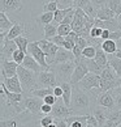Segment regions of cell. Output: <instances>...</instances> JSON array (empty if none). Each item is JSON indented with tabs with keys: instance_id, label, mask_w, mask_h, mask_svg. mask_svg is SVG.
<instances>
[{
	"instance_id": "1",
	"label": "cell",
	"mask_w": 121,
	"mask_h": 127,
	"mask_svg": "<svg viewBox=\"0 0 121 127\" xmlns=\"http://www.w3.org/2000/svg\"><path fill=\"white\" fill-rule=\"evenodd\" d=\"M95 105L96 97H94L92 93L83 91L78 85H73V97L70 105L73 115H89Z\"/></svg>"
},
{
	"instance_id": "2",
	"label": "cell",
	"mask_w": 121,
	"mask_h": 127,
	"mask_svg": "<svg viewBox=\"0 0 121 127\" xmlns=\"http://www.w3.org/2000/svg\"><path fill=\"white\" fill-rule=\"evenodd\" d=\"M17 76L20 79V83L24 89V93L26 95H31L35 89H38V80H36V73H34L30 69H27L22 65H18L17 69Z\"/></svg>"
},
{
	"instance_id": "3",
	"label": "cell",
	"mask_w": 121,
	"mask_h": 127,
	"mask_svg": "<svg viewBox=\"0 0 121 127\" xmlns=\"http://www.w3.org/2000/svg\"><path fill=\"white\" fill-rule=\"evenodd\" d=\"M74 68H76V60L61 63V64H56V65H51L50 67L51 71H53L55 75H56L59 85L61 83H70Z\"/></svg>"
},
{
	"instance_id": "4",
	"label": "cell",
	"mask_w": 121,
	"mask_h": 127,
	"mask_svg": "<svg viewBox=\"0 0 121 127\" xmlns=\"http://www.w3.org/2000/svg\"><path fill=\"white\" fill-rule=\"evenodd\" d=\"M77 85L81 89H83V91L92 93L94 97H98V91H99V87H100V76L96 73L90 72V73H87Z\"/></svg>"
},
{
	"instance_id": "5",
	"label": "cell",
	"mask_w": 121,
	"mask_h": 127,
	"mask_svg": "<svg viewBox=\"0 0 121 127\" xmlns=\"http://www.w3.org/2000/svg\"><path fill=\"white\" fill-rule=\"evenodd\" d=\"M36 80H38L39 88H56L59 85L56 75L51 69H46V71L39 72L36 75Z\"/></svg>"
},
{
	"instance_id": "6",
	"label": "cell",
	"mask_w": 121,
	"mask_h": 127,
	"mask_svg": "<svg viewBox=\"0 0 121 127\" xmlns=\"http://www.w3.org/2000/svg\"><path fill=\"white\" fill-rule=\"evenodd\" d=\"M27 53H29L33 58H34L36 62L42 65V67H43L44 71H46V69H50V65H48V63H47V56H46V54L43 53V50L39 47L38 41L30 42L29 47H27Z\"/></svg>"
},
{
	"instance_id": "7",
	"label": "cell",
	"mask_w": 121,
	"mask_h": 127,
	"mask_svg": "<svg viewBox=\"0 0 121 127\" xmlns=\"http://www.w3.org/2000/svg\"><path fill=\"white\" fill-rule=\"evenodd\" d=\"M51 115H52L55 119H67V118L73 115V111L70 110V107H68L64 103L63 98H57L56 103L52 106V113H51Z\"/></svg>"
},
{
	"instance_id": "8",
	"label": "cell",
	"mask_w": 121,
	"mask_h": 127,
	"mask_svg": "<svg viewBox=\"0 0 121 127\" xmlns=\"http://www.w3.org/2000/svg\"><path fill=\"white\" fill-rule=\"evenodd\" d=\"M87 73H90V69H89V67H87V64L85 62V58H82L80 60H76V68H74L70 84L72 85H77Z\"/></svg>"
},
{
	"instance_id": "9",
	"label": "cell",
	"mask_w": 121,
	"mask_h": 127,
	"mask_svg": "<svg viewBox=\"0 0 121 127\" xmlns=\"http://www.w3.org/2000/svg\"><path fill=\"white\" fill-rule=\"evenodd\" d=\"M96 105L104 107V109L109 110V111L116 110V98H115L113 91L100 93V95L96 97Z\"/></svg>"
},
{
	"instance_id": "10",
	"label": "cell",
	"mask_w": 121,
	"mask_h": 127,
	"mask_svg": "<svg viewBox=\"0 0 121 127\" xmlns=\"http://www.w3.org/2000/svg\"><path fill=\"white\" fill-rule=\"evenodd\" d=\"M38 45L39 47L43 50V53L46 54V56H47V63L48 65H51V63H52V60L55 58V55L57 54L59 51V46L52 43V42H50L47 39H38Z\"/></svg>"
},
{
	"instance_id": "11",
	"label": "cell",
	"mask_w": 121,
	"mask_h": 127,
	"mask_svg": "<svg viewBox=\"0 0 121 127\" xmlns=\"http://www.w3.org/2000/svg\"><path fill=\"white\" fill-rule=\"evenodd\" d=\"M43 103H44V101L42 100V98L34 97V96H29V97H27V95H26L25 106H26V110H29L31 114L38 115V117H43V114H42V111H40Z\"/></svg>"
},
{
	"instance_id": "12",
	"label": "cell",
	"mask_w": 121,
	"mask_h": 127,
	"mask_svg": "<svg viewBox=\"0 0 121 127\" xmlns=\"http://www.w3.org/2000/svg\"><path fill=\"white\" fill-rule=\"evenodd\" d=\"M72 60H76L73 51H69V50L64 49V47H60L59 51H57V54L55 55V58L52 60V63H51V65H56V64H61V63H67V62H72ZM51 65H50V67H51Z\"/></svg>"
},
{
	"instance_id": "13",
	"label": "cell",
	"mask_w": 121,
	"mask_h": 127,
	"mask_svg": "<svg viewBox=\"0 0 121 127\" xmlns=\"http://www.w3.org/2000/svg\"><path fill=\"white\" fill-rule=\"evenodd\" d=\"M0 5H1V12L15 13L22 9L24 1L22 0H0Z\"/></svg>"
},
{
	"instance_id": "14",
	"label": "cell",
	"mask_w": 121,
	"mask_h": 127,
	"mask_svg": "<svg viewBox=\"0 0 121 127\" xmlns=\"http://www.w3.org/2000/svg\"><path fill=\"white\" fill-rule=\"evenodd\" d=\"M17 69L18 64L15 60H1V79L16 76Z\"/></svg>"
},
{
	"instance_id": "15",
	"label": "cell",
	"mask_w": 121,
	"mask_h": 127,
	"mask_svg": "<svg viewBox=\"0 0 121 127\" xmlns=\"http://www.w3.org/2000/svg\"><path fill=\"white\" fill-rule=\"evenodd\" d=\"M18 50L17 45L15 41H5V43L1 46V51H0V58L1 60H12L13 54Z\"/></svg>"
},
{
	"instance_id": "16",
	"label": "cell",
	"mask_w": 121,
	"mask_h": 127,
	"mask_svg": "<svg viewBox=\"0 0 121 127\" xmlns=\"http://www.w3.org/2000/svg\"><path fill=\"white\" fill-rule=\"evenodd\" d=\"M1 83L5 85V88L8 89L9 92H13V93H24V89H22V85L20 83V79L18 76L13 77H5V79H1Z\"/></svg>"
},
{
	"instance_id": "17",
	"label": "cell",
	"mask_w": 121,
	"mask_h": 127,
	"mask_svg": "<svg viewBox=\"0 0 121 127\" xmlns=\"http://www.w3.org/2000/svg\"><path fill=\"white\" fill-rule=\"evenodd\" d=\"M109 113H111L109 110H107V109H104V107H102L99 105H95L94 107H92L91 114L95 117L98 122H99V127H103L104 123H105V121L108 119Z\"/></svg>"
},
{
	"instance_id": "18",
	"label": "cell",
	"mask_w": 121,
	"mask_h": 127,
	"mask_svg": "<svg viewBox=\"0 0 121 127\" xmlns=\"http://www.w3.org/2000/svg\"><path fill=\"white\" fill-rule=\"evenodd\" d=\"M21 65H22V67H25V68H27V69H30V71H33L36 75H38L39 72H42V71H44L43 67H42V65L36 62V60L33 58L30 54H26V56H25V59H24V62H22Z\"/></svg>"
},
{
	"instance_id": "19",
	"label": "cell",
	"mask_w": 121,
	"mask_h": 127,
	"mask_svg": "<svg viewBox=\"0 0 121 127\" xmlns=\"http://www.w3.org/2000/svg\"><path fill=\"white\" fill-rule=\"evenodd\" d=\"M60 87L63 88V101L68 107H70L72 105V97H73V85L70 83H61Z\"/></svg>"
},
{
	"instance_id": "20",
	"label": "cell",
	"mask_w": 121,
	"mask_h": 127,
	"mask_svg": "<svg viewBox=\"0 0 121 127\" xmlns=\"http://www.w3.org/2000/svg\"><path fill=\"white\" fill-rule=\"evenodd\" d=\"M94 60L98 63V65H100L103 69L108 67V56H107V54L102 50V46H96V55H95Z\"/></svg>"
},
{
	"instance_id": "21",
	"label": "cell",
	"mask_w": 121,
	"mask_h": 127,
	"mask_svg": "<svg viewBox=\"0 0 121 127\" xmlns=\"http://www.w3.org/2000/svg\"><path fill=\"white\" fill-rule=\"evenodd\" d=\"M22 33H24V25L21 24V22H15V25L11 30L8 32V35H7V41H15L17 37L22 35Z\"/></svg>"
},
{
	"instance_id": "22",
	"label": "cell",
	"mask_w": 121,
	"mask_h": 127,
	"mask_svg": "<svg viewBox=\"0 0 121 127\" xmlns=\"http://www.w3.org/2000/svg\"><path fill=\"white\" fill-rule=\"evenodd\" d=\"M57 29H59V25H56L55 22H51V24L46 25L43 28V39H47L50 41L51 38L57 35Z\"/></svg>"
},
{
	"instance_id": "23",
	"label": "cell",
	"mask_w": 121,
	"mask_h": 127,
	"mask_svg": "<svg viewBox=\"0 0 121 127\" xmlns=\"http://www.w3.org/2000/svg\"><path fill=\"white\" fill-rule=\"evenodd\" d=\"M13 25H15V22L7 16V13L0 12V32H9Z\"/></svg>"
},
{
	"instance_id": "24",
	"label": "cell",
	"mask_w": 121,
	"mask_h": 127,
	"mask_svg": "<svg viewBox=\"0 0 121 127\" xmlns=\"http://www.w3.org/2000/svg\"><path fill=\"white\" fill-rule=\"evenodd\" d=\"M117 16L115 15V12L112 9H109L108 7H103L98 11V16L96 18L98 20H102V21H107V20H112V18H116Z\"/></svg>"
},
{
	"instance_id": "25",
	"label": "cell",
	"mask_w": 121,
	"mask_h": 127,
	"mask_svg": "<svg viewBox=\"0 0 121 127\" xmlns=\"http://www.w3.org/2000/svg\"><path fill=\"white\" fill-rule=\"evenodd\" d=\"M100 46H102V50H103L105 54H109V55H113L116 51H117V43L112 39L103 41Z\"/></svg>"
},
{
	"instance_id": "26",
	"label": "cell",
	"mask_w": 121,
	"mask_h": 127,
	"mask_svg": "<svg viewBox=\"0 0 121 127\" xmlns=\"http://www.w3.org/2000/svg\"><path fill=\"white\" fill-rule=\"evenodd\" d=\"M53 18H55V13L53 12H44V13H42V15L36 18V22H38V25H42L44 28L46 25L53 22Z\"/></svg>"
},
{
	"instance_id": "27",
	"label": "cell",
	"mask_w": 121,
	"mask_h": 127,
	"mask_svg": "<svg viewBox=\"0 0 121 127\" xmlns=\"http://www.w3.org/2000/svg\"><path fill=\"white\" fill-rule=\"evenodd\" d=\"M15 42H16V45H17L18 50H21V51H24V53L27 54V47H29V45H30L29 37L20 35V37H17V38L15 39Z\"/></svg>"
},
{
	"instance_id": "28",
	"label": "cell",
	"mask_w": 121,
	"mask_h": 127,
	"mask_svg": "<svg viewBox=\"0 0 121 127\" xmlns=\"http://www.w3.org/2000/svg\"><path fill=\"white\" fill-rule=\"evenodd\" d=\"M108 65L111 68L115 69V72L117 73V76L121 79V59L115 58L113 55H111L108 58Z\"/></svg>"
},
{
	"instance_id": "29",
	"label": "cell",
	"mask_w": 121,
	"mask_h": 127,
	"mask_svg": "<svg viewBox=\"0 0 121 127\" xmlns=\"http://www.w3.org/2000/svg\"><path fill=\"white\" fill-rule=\"evenodd\" d=\"M50 95H53V88H38V89H35L30 96H34V97H38V98L43 100V98H46Z\"/></svg>"
},
{
	"instance_id": "30",
	"label": "cell",
	"mask_w": 121,
	"mask_h": 127,
	"mask_svg": "<svg viewBox=\"0 0 121 127\" xmlns=\"http://www.w3.org/2000/svg\"><path fill=\"white\" fill-rule=\"evenodd\" d=\"M72 11V8H68V9H57L56 12H55V18H53V22L56 25H61L64 18L67 17V15L69 12Z\"/></svg>"
},
{
	"instance_id": "31",
	"label": "cell",
	"mask_w": 121,
	"mask_h": 127,
	"mask_svg": "<svg viewBox=\"0 0 121 127\" xmlns=\"http://www.w3.org/2000/svg\"><path fill=\"white\" fill-rule=\"evenodd\" d=\"M85 62L87 64V67H89L90 72L96 73V75H99V76H100V73L103 72V68H102L100 65H98V63L95 62L94 59H85Z\"/></svg>"
},
{
	"instance_id": "32",
	"label": "cell",
	"mask_w": 121,
	"mask_h": 127,
	"mask_svg": "<svg viewBox=\"0 0 121 127\" xmlns=\"http://www.w3.org/2000/svg\"><path fill=\"white\" fill-rule=\"evenodd\" d=\"M44 7H43V11L44 12H56L59 9V5H57V1L56 0H44Z\"/></svg>"
},
{
	"instance_id": "33",
	"label": "cell",
	"mask_w": 121,
	"mask_h": 127,
	"mask_svg": "<svg viewBox=\"0 0 121 127\" xmlns=\"http://www.w3.org/2000/svg\"><path fill=\"white\" fill-rule=\"evenodd\" d=\"M107 7L112 9L116 16L121 15V0H108V5Z\"/></svg>"
},
{
	"instance_id": "34",
	"label": "cell",
	"mask_w": 121,
	"mask_h": 127,
	"mask_svg": "<svg viewBox=\"0 0 121 127\" xmlns=\"http://www.w3.org/2000/svg\"><path fill=\"white\" fill-rule=\"evenodd\" d=\"M98 11H99V8H96L92 3L87 4V5L83 8V12H85L89 17H91V18H96V16H98Z\"/></svg>"
},
{
	"instance_id": "35",
	"label": "cell",
	"mask_w": 121,
	"mask_h": 127,
	"mask_svg": "<svg viewBox=\"0 0 121 127\" xmlns=\"http://www.w3.org/2000/svg\"><path fill=\"white\" fill-rule=\"evenodd\" d=\"M96 55V47L95 46H87L86 49L82 51V58L85 59H94Z\"/></svg>"
},
{
	"instance_id": "36",
	"label": "cell",
	"mask_w": 121,
	"mask_h": 127,
	"mask_svg": "<svg viewBox=\"0 0 121 127\" xmlns=\"http://www.w3.org/2000/svg\"><path fill=\"white\" fill-rule=\"evenodd\" d=\"M55 122V118L52 115H43V117H40L39 121H38V123L40 127H47L50 125H52Z\"/></svg>"
},
{
	"instance_id": "37",
	"label": "cell",
	"mask_w": 121,
	"mask_h": 127,
	"mask_svg": "<svg viewBox=\"0 0 121 127\" xmlns=\"http://www.w3.org/2000/svg\"><path fill=\"white\" fill-rule=\"evenodd\" d=\"M70 32H73L72 25H65V24L59 25V29H57V34H59V35H61V37H67Z\"/></svg>"
},
{
	"instance_id": "38",
	"label": "cell",
	"mask_w": 121,
	"mask_h": 127,
	"mask_svg": "<svg viewBox=\"0 0 121 127\" xmlns=\"http://www.w3.org/2000/svg\"><path fill=\"white\" fill-rule=\"evenodd\" d=\"M25 56H26V53H24V51H21V50H17L16 53L13 54L12 60H15L18 65H21L22 62H24V59H25Z\"/></svg>"
},
{
	"instance_id": "39",
	"label": "cell",
	"mask_w": 121,
	"mask_h": 127,
	"mask_svg": "<svg viewBox=\"0 0 121 127\" xmlns=\"http://www.w3.org/2000/svg\"><path fill=\"white\" fill-rule=\"evenodd\" d=\"M59 9H68L74 8V0H56Z\"/></svg>"
},
{
	"instance_id": "40",
	"label": "cell",
	"mask_w": 121,
	"mask_h": 127,
	"mask_svg": "<svg viewBox=\"0 0 121 127\" xmlns=\"http://www.w3.org/2000/svg\"><path fill=\"white\" fill-rule=\"evenodd\" d=\"M103 30L102 28H98V26H92L91 30H90V37L91 38H102V34H103Z\"/></svg>"
},
{
	"instance_id": "41",
	"label": "cell",
	"mask_w": 121,
	"mask_h": 127,
	"mask_svg": "<svg viewBox=\"0 0 121 127\" xmlns=\"http://www.w3.org/2000/svg\"><path fill=\"white\" fill-rule=\"evenodd\" d=\"M50 42H52V43H55V45H57L59 47H63L64 46V43H65V37H61V35H56V37H53V38H51L50 39Z\"/></svg>"
},
{
	"instance_id": "42",
	"label": "cell",
	"mask_w": 121,
	"mask_h": 127,
	"mask_svg": "<svg viewBox=\"0 0 121 127\" xmlns=\"http://www.w3.org/2000/svg\"><path fill=\"white\" fill-rule=\"evenodd\" d=\"M86 123L90 125V126H94V127H99V122L96 121V118L92 114L86 115Z\"/></svg>"
},
{
	"instance_id": "43",
	"label": "cell",
	"mask_w": 121,
	"mask_h": 127,
	"mask_svg": "<svg viewBox=\"0 0 121 127\" xmlns=\"http://www.w3.org/2000/svg\"><path fill=\"white\" fill-rule=\"evenodd\" d=\"M119 125H121V122L117 119H113V118H108L105 121V123L103 127H117Z\"/></svg>"
},
{
	"instance_id": "44",
	"label": "cell",
	"mask_w": 121,
	"mask_h": 127,
	"mask_svg": "<svg viewBox=\"0 0 121 127\" xmlns=\"http://www.w3.org/2000/svg\"><path fill=\"white\" fill-rule=\"evenodd\" d=\"M91 1L90 0H74V8H81V9H83L87 4H90Z\"/></svg>"
},
{
	"instance_id": "45",
	"label": "cell",
	"mask_w": 121,
	"mask_h": 127,
	"mask_svg": "<svg viewBox=\"0 0 121 127\" xmlns=\"http://www.w3.org/2000/svg\"><path fill=\"white\" fill-rule=\"evenodd\" d=\"M90 1L94 4L96 8H99V9L108 5V0H90Z\"/></svg>"
},
{
	"instance_id": "46",
	"label": "cell",
	"mask_w": 121,
	"mask_h": 127,
	"mask_svg": "<svg viewBox=\"0 0 121 127\" xmlns=\"http://www.w3.org/2000/svg\"><path fill=\"white\" fill-rule=\"evenodd\" d=\"M76 46H78L80 49H86L87 46H89V43H87V41H86V38H83V37H80V38L77 39V42H76Z\"/></svg>"
},
{
	"instance_id": "47",
	"label": "cell",
	"mask_w": 121,
	"mask_h": 127,
	"mask_svg": "<svg viewBox=\"0 0 121 127\" xmlns=\"http://www.w3.org/2000/svg\"><path fill=\"white\" fill-rule=\"evenodd\" d=\"M43 101H44V103H47V105L53 106L55 103H56V101H57V97H55L53 95H50V96H47L46 98H43Z\"/></svg>"
},
{
	"instance_id": "48",
	"label": "cell",
	"mask_w": 121,
	"mask_h": 127,
	"mask_svg": "<svg viewBox=\"0 0 121 127\" xmlns=\"http://www.w3.org/2000/svg\"><path fill=\"white\" fill-rule=\"evenodd\" d=\"M40 111H42V114H43V115H51V113H52V106L47 105V103H43Z\"/></svg>"
},
{
	"instance_id": "49",
	"label": "cell",
	"mask_w": 121,
	"mask_h": 127,
	"mask_svg": "<svg viewBox=\"0 0 121 127\" xmlns=\"http://www.w3.org/2000/svg\"><path fill=\"white\" fill-rule=\"evenodd\" d=\"M82 49H80L78 46H76V47L73 49V54H74V58H76V60H80L82 59Z\"/></svg>"
},
{
	"instance_id": "50",
	"label": "cell",
	"mask_w": 121,
	"mask_h": 127,
	"mask_svg": "<svg viewBox=\"0 0 121 127\" xmlns=\"http://www.w3.org/2000/svg\"><path fill=\"white\" fill-rule=\"evenodd\" d=\"M63 88L60 87V85H57L56 88H53V96L55 97H57V98H61L63 97Z\"/></svg>"
},
{
	"instance_id": "51",
	"label": "cell",
	"mask_w": 121,
	"mask_h": 127,
	"mask_svg": "<svg viewBox=\"0 0 121 127\" xmlns=\"http://www.w3.org/2000/svg\"><path fill=\"white\" fill-rule=\"evenodd\" d=\"M109 35H111V32L107 30V29H104V30H103V34H102V41L109 39Z\"/></svg>"
},
{
	"instance_id": "52",
	"label": "cell",
	"mask_w": 121,
	"mask_h": 127,
	"mask_svg": "<svg viewBox=\"0 0 121 127\" xmlns=\"http://www.w3.org/2000/svg\"><path fill=\"white\" fill-rule=\"evenodd\" d=\"M115 98H116V109L117 110H121V97L115 95Z\"/></svg>"
},
{
	"instance_id": "53",
	"label": "cell",
	"mask_w": 121,
	"mask_h": 127,
	"mask_svg": "<svg viewBox=\"0 0 121 127\" xmlns=\"http://www.w3.org/2000/svg\"><path fill=\"white\" fill-rule=\"evenodd\" d=\"M113 93L121 97V84H120V85H119L117 88H115V89H113Z\"/></svg>"
},
{
	"instance_id": "54",
	"label": "cell",
	"mask_w": 121,
	"mask_h": 127,
	"mask_svg": "<svg viewBox=\"0 0 121 127\" xmlns=\"http://www.w3.org/2000/svg\"><path fill=\"white\" fill-rule=\"evenodd\" d=\"M113 56H115V58H117V59H121V50L116 51V53L113 54Z\"/></svg>"
},
{
	"instance_id": "55",
	"label": "cell",
	"mask_w": 121,
	"mask_h": 127,
	"mask_svg": "<svg viewBox=\"0 0 121 127\" xmlns=\"http://www.w3.org/2000/svg\"><path fill=\"white\" fill-rule=\"evenodd\" d=\"M116 18H117V21H119V28H120V30H121V15H119Z\"/></svg>"
},
{
	"instance_id": "56",
	"label": "cell",
	"mask_w": 121,
	"mask_h": 127,
	"mask_svg": "<svg viewBox=\"0 0 121 127\" xmlns=\"http://www.w3.org/2000/svg\"><path fill=\"white\" fill-rule=\"evenodd\" d=\"M35 126H36V123H31V125H27L25 127H35Z\"/></svg>"
},
{
	"instance_id": "57",
	"label": "cell",
	"mask_w": 121,
	"mask_h": 127,
	"mask_svg": "<svg viewBox=\"0 0 121 127\" xmlns=\"http://www.w3.org/2000/svg\"><path fill=\"white\" fill-rule=\"evenodd\" d=\"M86 127H94V126H90V125H87V126H86Z\"/></svg>"
},
{
	"instance_id": "58",
	"label": "cell",
	"mask_w": 121,
	"mask_h": 127,
	"mask_svg": "<svg viewBox=\"0 0 121 127\" xmlns=\"http://www.w3.org/2000/svg\"><path fill=\"white\" fill-rule=\"evenodd\" d=\"M119 42H120V43H121V38H120V41H119Z\"/></svg>"
},
{
	"instance_id": "59",
	"label": "cell",
	"mask_w": 121,
	"mask_h": 127,
	"mask_svg": "<svg viewBox=\"0 0 121 127\" xmlns=\"http://www.w3.org/2000/svg\"><path fill=\"white\" fill-rule=\"evenodd\" d=\"M117 127H121V125H119V126H117Z\"/></svg>"
}]
</instances>
